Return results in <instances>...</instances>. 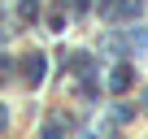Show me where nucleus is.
<instances>
[{"instance_id": "3", "label": "nucleus", "mask_w": 148, "mask_h": 139, "mask_svg": "<svg viewBox=\"0 0 148 139\" xmlns=\"http://www.w3.org/2000/svg\"><path fill=\"white\" fill-rule=\"evenodd\" d=\"M0 126H5V109H0Z\"/></svg>"}, {"instance_id": "1", "label": "nucleus", "mask_w": 148, "mask_h": 139, "mask_svg": "<svg viewBox=\"0 0 148 139\" xmlns=\"http://www.w3.org/2000/svg\"><path fill=\"white\" fill-rule=\"evenodd\" d=\"M126 87H131V65H118L113 74H109V91H118V96H122Z\"/></svg>"}, {"instance_id": "4", "label": "nucleus", "mask_w": 148, "mask_h": 139, "mask_svg": "<svg viewBox=\"0 0 148 139\" xmlns=\"http://www.w3.org/2000/svg\"><path fill=\"white\" fill-rule=\"evenodd\" d=\"M87 139H96V135H87Z\"/></svg>"}, {"instance_id": "2", "label": "nucleus", "mask_w": 148, "mask_h": 139, "mask_svg": "<svg viewBox=\"0 0 148 139\" xmlns=\"http://www.w3.org/2000/svg\"><path fill=\"white\" fill-rule=\"evenodd\" d=\"M26 78H31V83H39V78H44V57H31V65H26Z\"/></svg>"}]
</instances>
